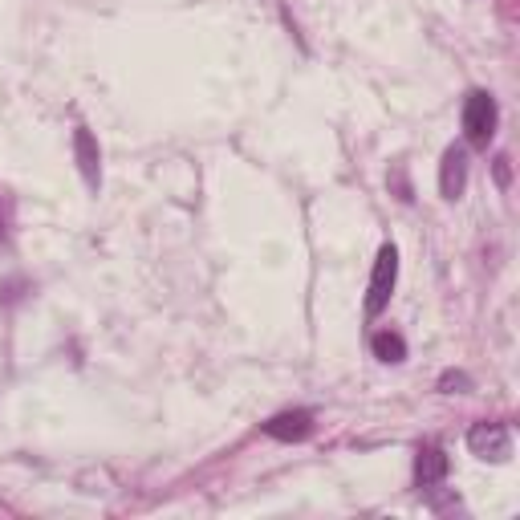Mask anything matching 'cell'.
I'll use <instances>...</instances> for the list:
<instances>
[{"instance_id":"9c48e42d","label":"cell","mask_w":520,"mask_h":520,"mask_svg":"<svg viewBox=\"0 0 520 520\" xmlns=\"http://www.w3.org/2000/svg\"><path fill=\"white\" fill-rule=\"evenodd\" d=\"M439 386L447 390V395H455V390H468V374H451V370H447Z\"/></svg>"},{"instance_id":"52a82bcc","label":"cell","mask_w":520,"mask_h":520,"mask_svg":"<svg viewBox=\"0 0 520 520\" xmlns=\"http://www.w3.org/2000/svg\"><path fill=\"white\" fill-rule=\"evenodd\" d=\"M74 151H78V167H82L86 183H90V187H98V167H102V155H98V143H94V135H90L86 126H78V130H74Z\"/></svg>"},{"instance_id":"277c9868","label":"cell","mask_w":520,"mask_h":520,"mask_svg":"<svg viewBox=\"0 0 520 520\" xmlns=\"http://www.w3.org/2000/svg\"><path fill=\"white\" fill-rule=\"evenodd\" d=\"M464 187H468V155L460 147H451L439 167V191H443V200H460Z\"/></svg>"},{"instance_id":"ba28073f","label":"cell","mask_w":520,"mask_h":520,"mask_svg":"<svg viewBox=\"0 0 520 520\" xmlns=\"http://www.w3.org/2000/svg\"><path fill=\"white\" fill-rule=\"evenodd\" d=\"M370 350H374L378 362H403V358H407V342H403L399 334H390V330L374 334V338H370Z\"/></svg>"},{"instance_id":"8992f818","label":"cell","mask_w":520,"mask_h":520,"mask_svg":"<svg viewBox=\"0 0 520 520\" xmlns=\"http://www.w3.org/2000/svg\"><path fill=\"white\" fill-rule=\"evenodd\" d=\"M447 476V455L443 447H419V460H415V480L419 488H435Z\"/></svg>"},{"instance_id":"6da1fadb","label":"cell","mask_w":520,"mask_h":520,"mask_svg":"<svg viewBox=\"0 0 520 520\" xmlns=\"http://www.w3.org/2000/svg\"><path fill=\"white\" fill-rule=\"evenodd\" d=\"M395 281H399V252L395 244H386L374 260V273H370V289H366V313L378 317L386 305H390V293H395Z\"/></svg>"},{"instance_id":"3957f363","label":"cell","mask_w":520,"mask_h":520,"mask_svg":"<svg viewBox=\"0 0 520 520\" xmlns=\"http://www.w3.org/2000/svg\"><path fill=\"white\" fill-rule=\"evenodd\" d=\"M468 447H472V455H480V460L504 464L512 455V431L504 423H476L468 431Z\"/></svg>"},{"instance_id":"30bf717a","label":"cell","mask_w":520,"mask_h":520,"mask_svg":"<svg viewBox=\"0 0 520 520\" xmlns=\"http://www.w3.org/2000/svg\"><path fill=\"white\" fill-rule=\"evenodd\" d=\"M0 236H5V216H0Z\"/></svg>"},{"instance_id":"7a4b0ae2","label":"cell","mask_w":520,"mask_h":520,"mask_svg":"<svg viewBox=\"0 0 520 520\" xmlns=\"http://www.w3.org/2000/svg\"><path fill=\"white\" fill-rule=\"evenodd\" d=\"M496 122H500V110H496V98L476 90L468 94L464 102V135L472 147H488V139L496 135Z\"/></svg>"},{"instance_id":"5b68a950","label":"cell","mask_w":520,"mask_h":520,"mask_svg":"<svg viewBox=\"0 0 520 520\" xmlns=\"http://www.w3.org/2000/svg\"><path fill=\"white\" fill-rule=\"evenodd\" d=\"M313 431V415L309 411H281L265 423V435L281 439V443H293V439H305Z\"/></svg>"}]
</instances>
